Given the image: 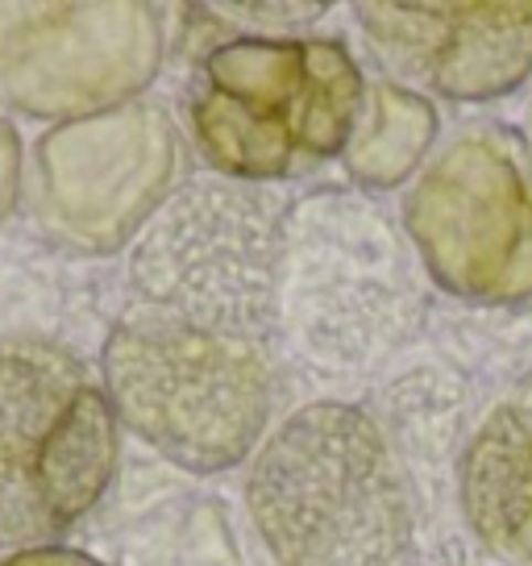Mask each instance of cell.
Listing matches in <instances>:
<instances>
[{"label":"cell","mask_w":532,"mask_h":566,"mask_svg":"<svg viewBox=\"0 0 532 566\" xmlns=\"http://www.w3.org/2000/svg\"><path fill=\"white\" fill-rule=\"evenodd\" d=\"M246 513L275 566H400L416 530L400 450L350 400L300 405L266 433Z\"/></svg>","instance_id":"1"},{"label":"cell","mask_w":532,"mask_h":566,"mask_svg":"<svg viewBox=\"0 0 532 566\" xmlns=\"http://www.w3.org/2000/svg\"><path fill=\"white\" fill-rule=\"evenodd\" d=\"M408 233L362 188H324L284 212L275 329L317 371H371L425 321Z\"/></svg>","instance_id":"2"},{"label":"cell","mask_w":532,"mask_h":566,"mask_svg":"<svg viewBox=\"0 0 532 566\" xmlns=\"http://www.w3.org/2000/svg\"><path fill=\"white\" fill-rule=\"evenodd\" d=\"M362 101L366 80L338 38L242 34L200 59L188 129L221 179L270 184L341 159Z\"/></svg>","instance_id":"3"},{"label":"cell","mask_w":532,"mask_h":566,"mask_svg":"<svg viewBox=\"0 0 532 566\" xmlns=\"http://www.w3.org/2000/svg\"><path fill=\"white\" fill-rule=\"evenodd\" d=\"M117 421L188 475L233 471L263 446L275 408L266 337L134 313L100 346Z\"/></svg>","instance_id":"4"},{"label":"cell","mask_w":532,"mask_h":566,"mask_svg":"<svg viewBox=\"0 0 532 566\" xmlns=\"http://www.w3.org/2000/svg\"><path fill=\"white\" fill-rule=\"evenodd\" d=\"M117 462L105 384L54 342H0V549L58 546L105 500Z\"/></svg>","instance_id":"5"},{"label":"cell","mask_w":532,"mask_h":566,"mask_svg":"<svg viewBox=\"0 0 532 566\" xmlns=\"http://www.w3.org/2000/svg\"><path fill=\"white\" fill-rule=\"evenodd\" d=\"M284 212L254 184L192 179L167 196L125 263L142 313L266 337L279 313Z\"/></svg>","instance_id":"6"},{"label":"cell","mask_w":532,"mask_h":566,"mask_svg":"<svg viewBox=\"0 0 532 566\" xmlns=\"http://www.w3.org/2000/svg\"><path fill=\"white\" fill-rule=\"evenodd\" d=\"M408 233L441 292L487 308L532 301V155L496 125L449 138L404 196Z\"/></svg>","instance_id":"7"},{"label":"cell","mask_w":532,"mask_h":566,"mask_svg":"<svg viewBox=\"0 0 532 566\" xmlns=\"http://www.w3.org/2000/svg\"><path fill=\"white\" fill-rule=\"evenodd\" d=\"M155 4H0V101L42 122H84L142 101L162 63Z\"/></svg>","instance_id":"8"},{"label":"cell","mask_w":532,"mask_h":566,"mask_svg":"<svg viewBox=\"0 0 532 566\" xmlns=\"http://www.w3.org/2000/svg\"><path fill=\"white\" fill-rule=\"evenodd\" d=\"M179 129L159 101H129L38 138V217L67 247L113 254L134 247L175 192Z\"/></svg>","instance_id":"9"},{"label":"cell","mask_w":532,"mask_h":566,"mask_svg":"<svg viewBox=\"0 0 532 566\" xmlns=\"http://www.w3.org/2000/svg\"><path fill=\"white\" fill-rule=\"evenodd\" d=\"M358 30L400 80L496 101L532 75V4H358Z\"/></svg>","instance_id":"10"},{"label":"cell","mask_w":532,"mask_h":566,"mask_svg":"<svg viewBox=\"0 0 532 566\" xmlns=\"http://www.w3.org/2000/svg\"><path fill=\"white\" fill-rule=\"evenodd\" d=\"M458 504L496 558L532 566V371L470 424L458 454Z\"/></svg>","instance_id":"11"},{"label":"cell","mask_w":532,"mask_h":566,"mask_svg":"<svg viewBox=\"0 0 532 566\" xmlns=\"http://www.w3.org/2000/svg\"><path fill=\"white\" fill-rule=\"evenodd\" d=\"M441 117L425 92H412L395 80L366 84L362 117L350 146H345V176L362 192H391L416 176L437 142Z\"/></svg>","instance_id":"12"},{"label":"cell","mask_w":532,"mask_h":566,"mask_svg":"<svg viewBox=\"0 0 532 566\" xmlns=\"http://www.w3.org/2000/svg\"><path fill=\"white\" fill-rule=\"evenodd\" d=\"M21 200V138L18 129L0 117V221L18 209Z\"/></svg>","instance_id":"13"},{"label":"cell","mask_w":532,"mask_h":566,"mask_svg":"<svg viewBox=\"0 0 532 566\" xmlns=\"http://www.w3.org/2000/svg\"><path fill=\"white\" fill-rule=\"evenodd\" d=\"M0 566H105L84 549L72 546H46V549H21V554H4Z\"/></svg>","instance_id":"14"},{"label":"cell","mask_w":532,"mask_h":566,"mask_svg":"<svg viewBox=\"0 0 532 566\" xmlns=\"http://www.w3.org/2000/svg\"><path fill=\"white\" fill-rule=\"evenodd\" d=\"M529 155H532V105H529Z\"/></svg>","instance_id":"15"}]
</instances>
